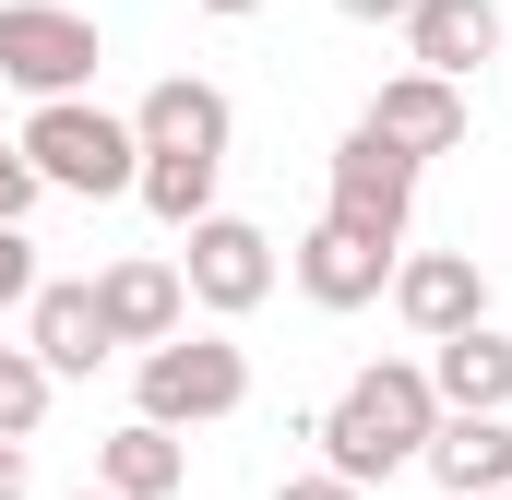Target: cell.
Instances as JSON below:
<instances>
[{
  "label": "cell",
  "mask_w": 512,
  "mask_h": 500,
  "mask_svg": "<svg viewBox=\"0 0 512 500\" xmlns=\"http://www.w3.org/2000/svg\"><path fill=\"white\" fill-rule=\"evenodd\" d=\"M429 429H441V393H429V370H417V358L358 370L322 417H310L322 465H334V477H358V489H382L393 465H417V453H429Z\"/></svg>",
  "instance_id": "1"
},
{
  "label": "cell",
  "mask_w": 512,
  "mask_h": 500,
  "mask_svg": "<svg viewBox=\"0 0 512 500\" xmlns=\"http://www.w3.org/2000/svg\"><path fill=\"white\" fill-rule=\"evenodd\" d=\"M24 143V167L48 179V191H84V203H108L143 179V131L108 120V108H84V96H36V120L12 131Z\"/></svg>",
  "instance_id": "2"
},
{
  "label": "cell",
  "mask_w": 512,
  "mask_h": 500,
  "mask_svg": "<svg viewBox=\"0 0 512 500\" xmlns=\"http://www.w3.org/2000/svg\"><path fill=\"white\" fill-rule=\"evenodd\" d=\"M239 405H251V358L227 334H155L143 346V417L203 429V417H239Z\"/></svg>",
  "instance_id": "3"
},
{
  "label": "cell",
  "mask_w": 512,
  "mask_h": 500,
  "mask_svg": "<svg viewBox=\"0 0 512 500\" xmlns=\"http://www.w3.org/2000/svg\"><path fill=\"white\" fill-rule=\"evenodd\" d=\"M322 215H334V227H358V239H405V215H417V155H405V143H393V131H346V143H334V203H322Z\"/></svg>",
  "instance_id": "4"
},
{
  "label": "cell",
  "mask_w": 512,
  "mask_h": 500,
  "mask_svg": "<svg viewBox=\"0 0 512 500\" xmlns=\"http://www.w3.org/2000/svg\"><path fill=\"white\" fill-rule=\"evenodd\" d=\"M0 84L24 96H84L96 84V24L60 0H0Z\"/></svg>",
  "instance_id": "5"
},
{
  "label": "cell",
  "mask_w": 512,
  "mask_h": 500,
  "mask_svg": "<svg viewBox=\"0 0 512 500\" xmlns=\"http://www.w3.org/2000/svg\"><path fill=\"white\" fill-rule=\"evenodd\" d=\"M179 286L215 310V322H239L274 298V239H262L251 215H191V262H179Z\"/></svg>",
  "instance_id": "6"
},
{
  "label": "cell",
  "mask_w": 512,
  "mask_h": 500,
  "mask_svg": "<svg viewBox=\"0 0 512 500\" xmlns=\"http://www.w3.org/2000/svg\"><path fill=\"white\" fill-rule=\"evenodd\" d=\"M393 310L441 346V334H465V322H489V274H477V250H417V262H393Z\"/></svg>",
  "instance_id": "7"
},
{
  "label": "cell",
  "mask_w": 512,
  "mask_h": 500,
  "mask_svg": "<svg viewBox=\"0 0 512 500\" xmlns=\"http://www.w3.org/2000/svg\"><path fill=\"white\" fill-rule=\"evenodd\" d=\"M370 131H393V143L429 167V155H453V143L477 131V108H465V84H453V72H393L382 96H370Z\"/></svg>",
  "instance_id": "8"
},
{
  "label": "cell",
  "mask_w": 512,
  "mask_h": 500,
  "mask_svg": "<svg viewBox=\"0 0 512 500\" xmlns=\"http://www.w3.org/2000/svg\"><path fill=\"white\" fill-rule=\"evenodd\" d=\"M24 346H36V358H48L60 381H84L96 358H108V346H120V334H108L96 286H48V274H36V298H24Z\"/></svg>",
  "instance_id": "9"
},
{
  "label": "cell",
  "mask_w": 512,
  "mask_h": 500,
  "mask_svg": "<svg viewBox=\"0 0 512 500\" xmlns=\"http://www.w3.org/2000/svg\"><path fill=\"white\" fill-rule=\"evenodd\" d=\"M417 465H429L453 500H465V489H512V429H501V405H441V429H429Z\"/></svg>",
  "instance_id": "10"
},
{
  "label": "cell",
  "mask_w": 512,
  "mask_h": 500,
  "mask_svg": "<svg viewBox=\"0 0 512 500\" xmlns=\"http://www.w3.org/2000/svg\"><path fill=\"white\" fill-rule=\"evenodd\" d=\"M298 286H310L322 310H370V298H382V286H393V250H382V239H358V227H334V215H322V227L298 239Z\"/></svg>",
  "instance_id": "11"
},
{
  "label": "cell",
  "mask_w": 512,
  "mask_h": 500,
  "mask_svg": "<svg viewBox=\"0 0 512 500\" xmlns=\"http://www.w3.org/2000/svg\"><path fill=\"white\" fill-rule=\"evenodd\" d=\"M131 131H143V155H227V96H215L203 72H167V84L131 108Z\"/></svg>",
  "instance_id": "12"
},
{
  "label": "cell",
  "mask_w": 512,
  "mask_h": 500,
  "mask_svg": "<svg viewBox=\"0 0 512 500\" xmlns=\"http://www.w3.org/2000/svg\"><path fill=\"white\" fill-rule=\"evenodd\" d=\"M405 60L465 84L477 60H501V12H489V0H417V12H405Z\"/></svg>",
  "instance_id": "13"
},
{
  "label": "cell",
  "mask_w": 512,
  "mask_h": 500,
  "mask_svg": "<svg viewBox=\"0 0 512 500\" xmlns=\"http://www.w3.org/2000/svg\"><path fill=\"white\" fill-rule=\"evenodd\" d=\"M96 310H108L120 346H155V334H179L191 286H179V262H108V274H96Z\"/></svg>",
  "instance_id": "14"
},
{
  "label": "cell",
  "mask_w": 512,
  "mask_h": 500,
  "mask_svg": "<svg viewBox=\"0 0 512 500\" xmlns=\"http://www.w3.org/2000/svg\"><path fill=\"white\" fill-rule=\"evenodd\" d=\"M179 465H191L179 429H167V417H131V429H108V453H96V489H108V500H167Z\"/></svg>",
  "instance_id": "15"
},
{
  "label": "cell",
  "mask_w": 512,
  "mask_h": 500,
  "mask_svg": "<svg viewBox=\"0 0 512 500\" xmlns=\"http://www.w3.org/2000/svg\"><path fill=\"white\" fill-rule=\"evenodd\" d=\"M429 393H441V405H512V334H489V322L441 334V358H429Z\"/></svg>",
  "instance_id": "16"
},
{
  "label": "cell",
  "mask_w": 512,
  "mask_h": 500,
  "mask_svg": "<svg viewBox=\"0 0 512 500\" xmlns=\"http://www.w3.org/2000/svg\"><path fill=\"white\" fill-rule=\"evenodd\" d=\"M215 167L227 155H143V215H167V227H191V215H215Z\"/></svg>",
  "instance_id": "17"
},
{
  "label": "cell",
  "mask_w": 512,
  "mask_h": 500,
  "mask_svg": "<svg viewBox=\"0 0 512 500\" xmlns=\"http://www.w3.org/2000/svg\"><path fill=\"white\" fill-rule=\"evenodd\" d=\"M48 393H60V370H48L36 346H0V441H36Z\"/></svg>",
  "instance_id": "18"
},
{
  "label": "cell",
  "mask_w": 512,
  "mask_h": 500,
  "mask_svg": "<svg viewBox=\"0 0 512 500\" xmlns=\"http://www.w3.org/2000/svg\"><path fill=\"white\" fill-rule=\"evenodd\" d=\"M36 191H48V179H36V167H24V143H12V131H0V215H12V227H24V203H36Z\"/></svg>",
  "instance_id": "19"
},
{
  "label": "cell",
  "mask_w": 512,
  "mask_h": 500,
  "mask_svg": "<svg viewBox=\"0 0 512 500\" xmlns=\"http://www.w3.org/2000/svg\"><path fill=\"white\" fill-rule=\"evenodd\" d=\"M274 500H370V489H358V477H334V465H322V477H286V489H274Z\"/></svg>",
  "instance_id": "20"
},
{
  "label": "cell",
  "mask_w": 512,
  "mask_h": 500,
  "mask_svg": "<svg viewBox=\"0 0 512 500\" xmlns=\"http://www.w3.org/2000/svg\"><path fill=\"white\" fill-rule=\"evenodd\" d=\"M334 12H346V24H405L417 0H334Z\"/></svg>",
  "instance_id": "21"
},
{
  "label": "cell",
  "mask_w": 512,
  "mask_h": 500,
  "mask_svg": "<svg viewBox=\"0 0 512 500\" xmlns=\"http://www.w3.org/2000/svg\"><path fill=\"white\" fill-rule=\"evenodd\" d=\"M0 500H24V441H0Z\"/></svg>",
  "instance_id": "22"
},
{
  "label": "cell",
  "mask_w": 512,
  "mask_h": 500,
  "mask_svg": "<svg viewBox=\"0 0 512 500\" xmlns=\"http://www.w3.org/2000/svg\"><path fill=\"white\" fill-rule=\"evenodd\" d=\"M203 12H227V24H239V12H262V0H203Z\"/></svg>",
  "instance_id": "23"
},
{
  "label": "cell",
  "mask_w": 512,
  "mask_h": 500,
  "mask_svg": "<svg viewBox=\"0 0 512 500\" xmlns=\"http://www.w3.org/2000/svg\"><path fill=\"white\" fill-rule=\"evenodd\" d=\"M465 500H512V489H465Z\"/></svg>",
  "instance_id": "24"
},
{
  "label": "cell",
  "mask_w": 512,
  "mask_h": 500,
  "mask_svg": "<svg viewBox=\"0 0 512 500\" xmlns=\"http://www.w3.org/2000/svg\"><path fill=\"white\" fill-rule=\"evenodd\" d=\"M84 500H108V489H84Z\"/></svg>",
  "instance_id": "25"
}]
</instances>
